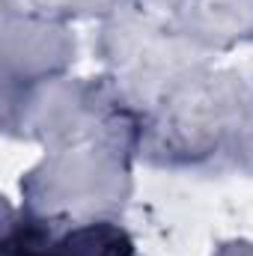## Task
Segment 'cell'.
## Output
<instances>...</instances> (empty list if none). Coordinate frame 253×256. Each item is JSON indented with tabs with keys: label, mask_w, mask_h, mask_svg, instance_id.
I'll return each mask as SVG.
<instances>
[{
	"label": "cell",
	"mask_w": 253,
	"mask_h": 256,
	"mask_svg": "<svg viewBox=\"0 0 253 256\" xmlns=\"http://www.w3.org/2000/svg\"><path fill=\"white\" fill-rule=\"evenodd\" d=\"M131 242L114 226H86L60 238L48 250H27L21 256H128Z\"/></svg>",
	"instance_id": "cell-1"
}]
</instances>
